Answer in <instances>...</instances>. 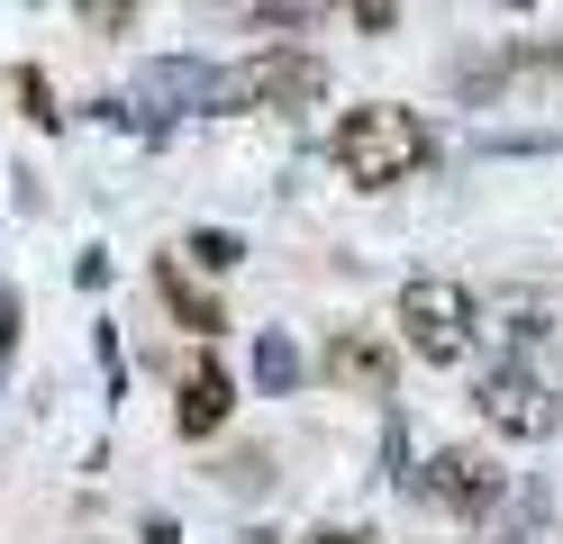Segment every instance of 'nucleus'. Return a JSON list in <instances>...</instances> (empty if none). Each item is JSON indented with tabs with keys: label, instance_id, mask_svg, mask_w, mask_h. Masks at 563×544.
I'll return each mask as SVG.
<instances>
[{
	"label": "nucleus",
	"instance_id": "7",
	"mask_svg": "<svg viewBox=\"0 0 563 544\" xmlns=\"http://www.w3.org/2000/svg\"><path fill=\"white\" fill-rule=\"evenodd\" d=\"M228 409H236V381L219 373V363H191V373H183V399H173V426H183L191 435V445H209V435H219L228 426Z\"/></svg>",
	"mask_w": 563,
	"mask_h": 544
},
{
	"label": "nucleus",
	"instance_id": "3",
	"mask_svg": "<svg viewBox=\"0 0 563 544\" xmlns=\"http://www.w3.org/2000/svg\"><path fill=\"white\" fill-rule=\"evenodd\" d=\"M319 55H300V46H264V55H245L219 73V91H209V109H300V100H319Z\"/></svg>",
	"mask_w": 563,
	"mask_h": 544
},
{
	"label": "nucleus",
	"instance_id": "2",
	"mask_svg": "<svg viewBox=\"0 0 563 544\" xmlns=\"http://www.w3.org/2000/svg\"><path fill=\"white\" fill-rule=\"evenodd\" d=\"M391 326L409 336V354H418V363H464V354H473V336H482V300H473L464 281H445V273H418V281H400Z\"/></svg>",
	"mask_w": 563,
	"mask_h": 544
},
{
	"label": "nucleus",
	"instance_id": "6",
	"mask_svg": "<svg viewBox=\"0 0 563 544\" xmlns=\"http://www.w3.org/2000/svg\"><path fill=\"white\" fill-rule=\"evenodd\" d=\"M319 373L336 390H355V399H391V345L364 336V326H345V336H328V363Z\"/></svg>",
	"mask_w": 563,
	"mask_h": 544
},
{
	"label": "nucleus",
	"instance_id": "10",
	"mask_svg": "<svg viewBox=\"0 0 563 544\" xmlns=\"http://www.w3.org/2000/svg\"><path fill=\"white\" fill-rule=\"evenodd\" d=\"M10 100H19V119H37V127H55V119H64V109H55V91H46V73H37V64H19V73H10Z\"/></svg>",
	"mask_w": 563,
	"mask_h": 544
},
{
	"label": "nucleus",
	"instance_id": "12",
	"mask_svg": "<svg viewBox=\"0 0 563 544\" xmlns=\"http://www.w3.org/2000/svg\"><path fill=\"white\" fill-rule=\"evenodd\" d=\"M10 345H19V300L0 290V373H10Z\"/></svg>",
	"mask_w": 563,
	"mask_h": 544
},
{
	"label": "nucleus",
	"instance_id": "5",
	"mask_svg": "<svg viewBox=\"0 0 563 544\" xmlns=\"http://www.w3.org/2000/svg\"><path fill=\"white\" fill-rule=\"evenodd\" d=\"M473 399H482V418L500 426V435H527V445H537V435L554 426V399H545V381L527 373V363H490Z\"/></svg>",
	"mask_w": 563,
	"mask_h": 544
},
{
	"label": "nucleus",
	"instance_id": "8",
	"mask_svg": "<svg viewBox=\"0 0 563 544\" xmlns=\"http://www.w3.org/2000/svg\"><path fill=\"white\" fill-rule=\"evenodd\" d=\"M155 290H164V309H173V318H183V326H191V336H219V326H228V309H219V300H209V290H200V281H191L183 264H173V254H155Z\"/></svg>",
	"mask_w": 563,
	"mask_h": 544
},
{
	"label": "nucleus",
	"instance_id": "4",
	"mask_svg": "<svg viewBox=\"0 0 563 544\" xmlns=\"http://www.w3.org/2000/svg\"><path fill=\"white\" fill-rule=\"evenodd\" d=\"M409 490L437 499L445 518H490V508L509 499V471H500V454H490V445H437L428 471H409Z\"/></svg>",
	"mask_w": 563,
	"mask_h": 544
},
{
	"label": "nucleus",
	"instance_id": "11",
	"mask_svg": "<svg viewBox=\"0 0 563 544\" xmlns=\"http://www.w3.org/2000/svg\"><path fill=\"white\" fill-rule=\"evenodd\" d=\"M183 254H191L200 273H236V254H245V245H236L228 227H191V245H183Z\"/></svg>",
	"mask_w": 563,
	"mask_h": 544
},
{
	"label": "nucleus",
	"instance_id": "9",
	"mask_svg": "<svg viewBox=\"0 0 563 544\" xmlns=\"http://www.w3.org/2000/svg\"><path fill=\"white\" fill-rule=\"evenodd\" d=\"M255 381H264V390H300V345H291V336H264V345H255Z\"/></svg>",
	"mask_w": 563,
	"mask_h": 544
},
{
	"label": "nucleus",
	"instance_id": "13",
	"mask_svg": "<svg viewBox=\"0 0 563 544\" xmlns=\"http://www.w3.org/2000/svg\"><path fill=\"white\" fill-rule=\"evenodd\" d=\"M300 544H373V535H355V526H309Z\"/></svg>",
	"mask_w": 563,
	"mask_h": 544
},
{
	"label": "nucleus",
	"instance_id": "1",
	"mask_svg": "<svg viewBox=\"0 0 563 544\" xmlns=\"http://www.w3.org/2000/svg\"><path fill=\"white\" fill-rule=\"evenodd\" d=\"M328 155H336V173L355 181V191H391V181L428 173L437 127L418 119V109H400V100H373V109H345V119H336Z\"/></svg>",
	"mask_w": 563,
	"mask_h": 544
}]
</instances>
